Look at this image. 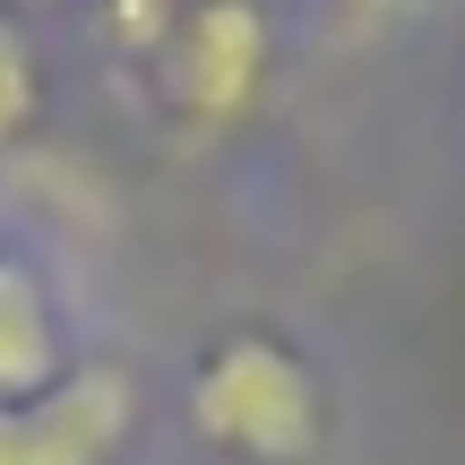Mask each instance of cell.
<instances>
[{"mask_svg":"<svg viewBox=\"0 0 465 465\" xmlns=\"http://www.w3.org/2000/svg\"><path fill=\"white\" fill-rule=\"evenodd\" d=\"M190 431L232 465H311L328 449V388L284 336L232 328L190 371Z\"/></svg>","mask_w":465,"mask_h":465,"instance_id":"1","label":"cell"},{"mask_svg":"<svg viewBox=\"0 0 465 465\" xmlns=\"http://www.w3.org/2000/svg\"><path fill=\"white\" fill-rule=\"evenodd\" d=\"M147 61H155V86H164L182 130H232V121L267 95L276 44H267L259 0H182L173 35Z\"/></svg>","mask_w":465,"mask_h":465,"instance_id":"2","label":"cell"},{"mask_svg":"<svg viewBox=\"0 0 465 465\" xmlns=\"http://www.w3.org/2000/svg\"><path fill=\"white\" fill-rule=\"evenodd\" d=\"M138 431V380L121 362H69L52 388L0 405V465H113Z\"/></svg>","mask_w":465,"mask_h":465,"instance_id":"3","label":"cell"},{"mask_svg":"<svg viewBox=\"0 0 465 465\" xmlns=\"http://www.w3.org/2000/svg\"><path fill=\"white\" fill-rule=\"evenodd\" d=\"M61 311H52V284L35 276L17 250H0V405L35 397V388L61 380Z\"/></svg>","mask_w":465,"mask_h":465,"instance_id":"4","label":"cell"},{"mask_svg":"<svg viewBox=\"0 0 465 465\" xmlns=\"http://www.w3.org/2000/svg\"><path fill=\"white\" fill-rule=\"evenodd\" d=\"M35 113H44V61H35L26 26L0 17V147H17L35 130Z\"/></svg>","mask_w":465,"mask_h":465,"instance_id":"5","label":"cell"},{"mask_svg":"<svg viewBox=\"0 0 465 465\" xmlns=\"http://www.w3.org/2000/svg\"><path fill=\"white\" fill-rule=\"evenodd\" d=\"M9 9H52V0H9Z\"/></svg>","mask_w":465,"mask_h":465,"instance_id":"6","label":"cell"}]
</instances>
